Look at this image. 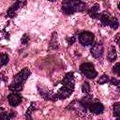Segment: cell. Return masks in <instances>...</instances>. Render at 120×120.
Instances as JSON below:
<instances>
[{"instance_id":"1","label":"cell","mask_w":120,"mask_h":120,"mask_svg":"<svg viewBox=\"0 0 120 120\" xmlns=\"http://www.w3.org/2000/svg\"><path fill=\"white\" fill-rule=\"evenodd\" d=\"M86 4L81 0H64L62 2V11L66 15H71L75 12L84 11Z\"/></svg>"},{"instance_id":"2","label":"cell","mask_w":120,"mask_h":120,"mask_svg":"<svg viewBox=\"0 0 120 120\" xmlns=\"http://www.w3.org/2000/svg\"><path fill=\"white\" fill-rule=\"evenodd\" d=\"M80 70L81 72L88 79H95L98 76V72L94 68V65L92 63L86 62V63H82L80 66Z\"/></svg>"},{"instance_id":"3","label":"cell","mask_w":120,"mask_h":120,"mask_svg":"<svg viewBox=\"0 0 120 120\" xmlns=\"http://www.w3.org/2000/svg\"><path fill=\"white\" fill-rule=\"evenodd\" d=\"M79 41L82 46H89L93 43L95 36L93 33L88 32V31H82V33L79 34L78 36Z\"/></svg>"},{"instance_id":"4","label":"cell","mask_w":120,"mask_h":120,"mask_svg":"<svg viewBox=\"0 0 120 120\" xmlns=\"http://www.w3.org/2000/svg\"><path fill=\"white\" fill-rule=\"evenodd\" d=\"M73 89H74V87L63 84V86L58 90V92H57V94L55 96H56L57 99H65V98H68L72 94Z\"/></svg>"},{"instance_id":"5","label":"cell","mask_w":120,"mask_h":120,"mask_svg":"<svg viewBox=\"0 0 120 120\" xmlns=\"http://www.w3.org/2000/svg\"><path fill=\"white\" fill-rule=\"evenodd\" d=\"M30 73H31V72H30V70H29L27 68H25L22 69L18 74H16V76H15V78H14L13 82L23 84V83H24V82H25V81L27 80V78L29 77Z\"/></svg>"},{"instance_id":"6","label":"cell","mask_w":120,"mask_h":120,"mask_svg":"<svg viewBox=\"0 0 120 120\" xmlns=\"http://www.w3.org/2000/svg\"><path fill=\"white\" fill-rule=\"evenodd\" d=\"M104 48L101 42H96L91 48V53L95 58H100L103 55Z\"/></svg>"},{"instance_id":"7","label":"cell","mask_w":120,"mask_h":120,"mask_svg":"<svg viewBox=\"0 0 120 120\" xmlns=\"http://www.w3.org/2000/svg\"><path fill=\"white\" fill-rule=\"evenodd\" d=\"M8 103H9L10 106L16 107L22 102V96L19 95L18 93L12 92L11 94H9L8 96Z\"/></svg>"},{"instance_id":"8","label":"cell","mask_w":120,"mask_h":120,"mask_svg":"<svg viewBox=\"0 0 120 120\" xmlns=\"http://www.w3.org/2000/svg\"><path fill=\"white\" fill-rule=\"evenodd\" d=\"M88 109L91 112L95 114H101L104 112V106L100 102H91L90 105L88 106Z\"/></svg>"},{"instance_id":"9","label":"cell","mask_w":120,"mask_h":120,"mask_svg":"<svg viewBox=\"0 0 120 120\" xmlns=\"http://www.w3.org/2000/svg\"><path fill=\"white\" fill-rule=\"evenodd\" d=\"M62 84L74 87V85H75V83H74V75H73L72 72H68L65 75L64 79L62 80Z\"/></svg>"},{"instance_id":"10","label":"cell","mask_w":120,"mask_h":120,"mask_svg":"<svg viewBox=\"0 0 120 120\" xmlns=\"http://www.w3.org/2000/svg\"><path fill=\"white\" fill-rule=\"evenodd\" d=\"M21 8H22V7L19 5V3L15 2V3L8 9V11H7V16H8V18H13V17H15L16 14H17V11H18Z\"/></svg>"},{"instance_id":"11","label":"cell","mask_w":120,"mask_h":120,"mask_svg":"<svg viewBox=\"0 0 120 120\" xmlns=\"http://www.w3.org/2000/svg\"><path fill=\"white\" fill-rule=\"evenodd\" d=\"M98 10H99V6H98V4H96V5H94L92 8H90L87 12H88V14H89V16H90L91 18H93V19H98V18H99Z\"/></svg>"},{"instance_id":"12","label":"cell","mask_w":120,"mask_h":120,"mask_svg":"<svg viewBox=\"0 0 120 120\" xmlns=\"http://www.w3.org/2000/svg\"><path fill=\"white\" fill-rule=\"evenodd\" d=\"M107 58L110 62H113L116 60L117 58V52H116V50L113 46H111L110 47V50H109V52H108V55H107Z\"/></svg>"},{"instance_id":"13","label":"cell","mask_w":120,"mask_h":120,"mask_svg":"<svg viewBox=\"0 0 120 120\" xmlns=\"http://www.w3.org/2000/svg\"><path fill=\"white\" fill-rule=\"evenodd\" d=\"M92 102V98L91 96H85L84 98H82L80 100V105L85 110L86 108H88V106L90 105V103Z\"/></svg>"},{"instance_id":"14","label":"cell","mask_w":120,"mask_h":120,"mask_svg":"<svg viewBox=\"0 0 120 120\" xmlns=\"http://www.w3.org/2000/svg\"><path fill=\"white\" fill-rule=\"evenodd\" d=\"M9 90L11 92H14V93H19L22 90L23 88V84H21V83H16V82H12L9 86H8Z\"/></svg>"},{"instance_id":"15","label":"cell","mask_w":120,"mask_h":120,"mask_svg":"<svg viewBox=\"0 0 120 120\" xmlns=\"http://www.w3.org/2000/svg\"><path fill=\"white\" fill-rule=\"evenodd\" d=\"M99 19H100V22H101V24L103 26H106V25H109V22H110V15L107 13V12H103L101 15H99Z\"/></svg>"},{"instance_id":"16","label":"cell","mask_w":120,"mask_h":120,"mask_svg":"<svg viewBox=\"0 0 120 120\" xmlns=\"http://www.w3.org/2000/svg\"><path fill=\"white\" fill-rule=\"evenodd\" d=\"M109 25L111 26V28H112L113 30H115V29H117L118 26H119V22H118V20H117L115 17H112V18L110 19Z\"/></svg>"},{"instance_id":"17","label":"cell","mask_w":120,"mask_h":120,"mask_svg":"<svg viewBox=\"0 0 120 120\" xmlns=\"http://www.w3.org/2000/svg\"><path fill=\"white\" fill-rule=\"evenodd\" d=\"M8 62V55L7 53H0V68L7 65Z\"/></svg>"},{"instance_id":"18","label":"cell","mask_w":120,"mask_h":120,"mask_svg":"<svg viewBox=\"0 0 120 120\" xmlns=\"http://www.w3.org/2000/svg\"><path fill=\"white\" fill-rule=\"evenodd\" d=\"M113 115L115 117L120 116V103L119 102H116L113 105Z\"/></svg>"},{"instance_id":"19","label":"cell","mask_w":120,"mask_h":120,"mask_svg":"<svg viewBox=\"0 0 120 120\" xmlns=\"http://www.w3.org/2000/svg\"><path fill=\"white\" fill-rule=\"evenodd\" d=\"M109 81H110L109 76L106 75V74H103V75L98 79V82L99 84H104V83H106V82H109Z\"/></svg>"},{"instance_id":"20","label":"cell","mask_w":120,"mask_h":120,"mask_svg":"<svg viewBox=\"0 0 120 120\" xmlns=\"http://www.w3.org/2000/svg\"><path fill=\"white\" fill-rule=\"evenodd\" d=\"M90 90H91L90 84H89L87 82H84L83 84L82 85V91L83 93H85V94H88V93H90Z\"/></svg>"},{"instance_id":"21","label":"cell","mask_w":120,"mask_h":120,"mask_svg":"<svg viewBox=\"0 0 120 120\" xmlns=\"http://www.w3.org/2000/svg\"><path fill=\"white\" fill-rule=\"evenodd\" d=\"M51 46H52L53 49H56V48H57V38H56V33H53V36H52Z\"/></svg>"},{"instance_id":"22","label":"cell","mask_w":120,"mask_h":120,"mask_svg":"<svg viewBox=\"0 0 120 120\" xmlns=\"http://www.w3.org/2000/svg\"><path fill=\"white\" fill-rule=\"evenodd\" d=\"M0 119H9L8 113L5 111L4 108H0Z\"/></svg>"},{"instance_id":"23","label":"cell","mask_w":120,"mask_h":120,"mask_svg":"<svg viewBox=\"0 0 120 120\" xmlns=\"http://www.w3.org/2000/svg\"><path fill=\"white\" fill-rule=\"evenodd\" d=\"M35 110H36V107H35V105L33 103V104L30 105V107L28 108V110L26 112V118H31V114H32L33 111H35Z\"/></svg>"},{"instance_id":"24","label":"cell","mask_w":120,"mask_h":120,"mask_svg":"<svg viewBox=\"0 0 120 120\" xmlns=\"http://www.w3.org/2000/svg\"><path fill=\"white\" fill-rule=\"evenodd\" d=\"M119 67H120V64H119V63H116L115 66L112 68V72L115 73L117 76L120 75V68H119Z\"/></svg>"},{"instance_id":"25","label":"cell","mask_w":120,"mask_h":120,"mask_svg":"<svg viewBox=\"0 0 120 120\" xmlns=\"http://www.w3.org/2000/svg\"><path fill=\"white\" fill-rule=\"evenodd\" d=\"M28 41H29V38H28V35L27 34H24L22 37V39H21V42L22 43V44H27L28 43Z\"/></svg>"},{"instance_id":"26","label":"cell","mask_w":120,"mask_h":120,"mask_svg":"<svg viewBox=\"0 0 120 120\" xmlns=\"http://www.w3.org/2000/svg\"><path fill=\"white\" fill-rule=\"evenodd\" d=\"M75 40H76V38L75 37H71V38H67V41H68V43L69 45H72L75 42Z\"/></svg>"},{"instance_id":"27","label":"cell","mask_w":120,"mask_h":120,"mask_svg":"<svg viewBox=\"0 0 120 120\" xmlns=\"http://www.w3.org/2000/svg\"><path fill=\"white\" fill-rule=\"evenodd\" d=\"M111 83L113 84V85H116V86H119V81L115 78H112L111 79Z\"/></svg>"},{"instance_id":"28","label":"cell","mask_w":120,"mask_h":120,"mask_svg":"<svg viewBox=\"0 0 120 120\" xmlns=\"http://www.w3.org/2000/svg\"><path fill=\"white\" fill-rule=\"evenodd\" d=\"M16 2L17 3H19V5L22 8L23 6H25V4H26V0H16Z\"/></svg>"},{"instance_id":"29","label":"cell","mask_w":120,"mask_h":120,"mask_svg":"<svg viewBox=\"0 0 120 120\" xmlns=\"http://www.w3.org/2000/svg\"><path fill=\"white\" fill-rule=\"evenodd\" d=\"M14 116H16V112H9V113H8V117H9V119L13 118Z\"/></svg>"},{"instance_id":"30","label":"cell","mask_w":120,"mask_h":120,"mask_svg":"<svg viewBox=\"0 0 120 120\" xmlns=\"http://www.w3.org/2000/svg\"><path fill=\"white\" fill-rule=\"evenodd\" d=\"M118 37H119V34H117L115 36V41H116V43H118Z\"/></svg>"},{"instance_id":"31","label":"cell","mask_w":120,"mask_h":120,"mask_svg":"<svg viewBox=\"0 0 120 120\" xmlns=\"http://www.w3.org/2000/svg\"><path fill=\"white\" fill-rule=\"evenodd\" d=\"M49 1H55V0H49Z\"/></svg>"}]
</instances>
